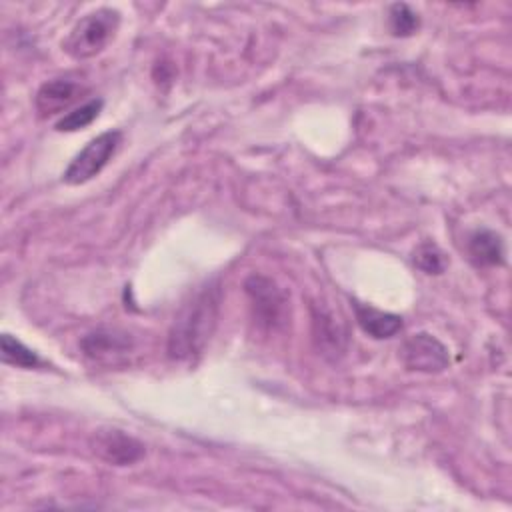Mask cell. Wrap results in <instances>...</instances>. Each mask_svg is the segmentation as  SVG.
Returning a JSON list of instances; mask_svg holds the SVG:
<instances>
[{
    "label": "cell",
    "instance_id": "1",
    "mask_svg": "<svg viewBox=\"0 0 512 512\" xmlns=\"http://www.w3.org/2000/svg\"><path fill=\"white\" fill-rule=\"evenodd\" d=\"M220 300V284L210 282L180 308L168 332L166 352L172 360H192L204 350L218 322Z\"/></svg>",
    "mask_w": 512,
    "mask_h": 512
},
{
    "label": "cell",
    "instance_id": "2",
    "mask_svg": "<svg viewBox=\"0 0 512 512\" xmlns=\"http://www.w3.org/2000/svg\"><path fill=\"white\" fill-rule=\"evenodd\" d=\"M120 12L114 8H98L80 18L62 42V50L74 60H88L100 54L116 36Z\"/></svg>",
    "mask_w": 512,
    "mask_h": 512
},
{
    "label": "cell",
    "instance_id": "3",
    "mask_svg": "<svg viewBox=\"0 0 512 512\" xmlns=\"http://www.w3.org/2000/svg\"><path fill=\"white\" fill-rule=\"evenodd\" d=\"M244 292L250 300L252 318L262 330L276 332L288 324V318H290L288 298L272 278L262 274H252L244 282Z\"/></svg>",
    "mask_w": 512,
    "mask_h": 512
},
{
    "label": "cell",
    "instance_id": "4",
    "mask_svg": "<svg viewBox=\"0 0 512 512\" xmlns=\"http://www.w3.org/2000/svg\"><path fill=\"white\" fill-rule=\"evenodd\" d=\"M122 144V132L120 130H106L92 138L68 164L62 178L66 184L78 186L102 172V168L112 160L116 150Z\"/></svg>",
    "mask_w": 512,
    "mask_h": 512
},
{
    "label": "cell",
    "instance_id": "5",
    "mask_svg": "<svg viewBox=\"0 0 512 512\" xmlns=\"http://www.w3.org/2000/svg\"><path fill=\"white\" fill-rule=\"evenodd\" d=\"M90 450L110 466H132L144 458V444L118 428H96L88 438Z\"/></svg>",
    "mask_w": 512,
    "mask_h": 512
},
{
    "label": "cell",
    "instance_id": "6",
    "mask_svg": "<svg viewBox=\"0 0 512 512\" xmlns=\"http://www.w3.org/2000/svg\"><path fill=\"white\" fill-rule=\"evenodd\" d=\"M400 360L410 372L436 374L448 368V348L432 334L418 332L408 336L400 346Z\"/></svg>",
    "mask_w": 512,
    "mask_h": 512
},
{
    "label": "cell",
    "instance_id": "7",
    "mask_svg": "<svg viewBox=\"0 0 512 512\" xmlns=\"http://www.w3.org/2000/svg\"><path fill=\"white\" fill-rule=\"evenodd\" d=\"M310 312H312V338L316 348L324 358H330V360L340 358L348 344L344 322L326 304L314 302L310 306Z\"/></svg>",
    "mask_w": 512,
    "mask_h": 512
},
{
    "label": "cell",
    "instance_id": "8",
    "mask_svg": "<svg viewBox=\"0 0 512 512\" xmlns=\"http://www.w3.org/2000/svg\"><path fill=\"white\" fill-rule=\"evenodd\" d=\"M82 92L84 88L76 80L52 78L38 88L34 106L40 116H52L70 108L80 98Z\"/></svg>",
    "mask_w": 512,
    "mask_h": 512
},
{
    "label": "cell",
    "instance_id": "9",
    "mask_svg": "<svg viewBox=\"0 0 512 512\" xmlns=\"http://www.w3.org/2000/svg\"><path fill=\"white\" fill-rule=\"evenodd\" d=\"M134 346L132 336L120 328H96L82 336L80 348L84 356L92 360H108L112 356H122Z\"/></svg>",
    "mask_w": 512,
    "mask_h": 512
},
{
    "label": "cell",
    "instance_id": "10",
    "mask_svg": "<svg viewBox=\"0 0 512 512\" xmlns=\"http://www.w3.org/2000/svg\"><path fill=\"white\" fill-rule=\"evenodd\" d=\"M356 324L364 334H368L374 340L392 338L402 330V316L378 310L370 304H362L358 300H352Z\"/></svg>",
    "mask_w": 512,
    "mask_h": 512
},
{
    "label": "cell",
    "instance_id": "11",
    "mask_svg": "<svg viewBox=\"0 0 512 512\" xmlns=\"http://www.w3.org/2000/svg\"><path fill=\"white\" fill-rule=\"evenodd\" d=\"M468 256L476 266H502L504 264V240L490 228H478L468 236Z\"/></svg>",
    "mask_w": 512,
    "mask_h": 512
},
{
    "label": "cell",
    "instance_id": "12",
    "mask_svg": "<svg viewBox=\"0 0 512 512\" xmlns=\"http://www.w3.org/2000/svg\"><path fill=\"white\" fill-rule=\"evenodd\" d=\"M0 354H2V362L18 366V368H38V366H42L40 356L32 348L22 344L18 338H14L12 334H2Z\"/></svg>",
    "mask_w": 512,
    "mask_h": 512
},
{
    "label": "cell",
    "instance_id": "13",
    "mask_svg": "<svg viewBox=\"0 0 512 512\" xmlns=\"http://www.w3.org/2000/svg\"><path fill=\"white\" fill-rule=\"evenodd\" d=\"M102 106H104L102 98H92V100L84 102L82 106H78V108L70 110L68 114H64V116L54 124V128H56L58 132H76V130H80V128H86L88 124H92V122L98 118Z\"/></svg>",
    "mask_w": 512,
    "mask_h": 512
},
{
    "label": "cell",
    "instance_id": "14",
    "mask_svg": "<svg viewBox=\"0 0 512 512\" xmlns=\"http://www.w3.org/2000/svg\"><path fill=\"white\" fill-rule=\"evenodd\" d=\"M418 26H420L418 12L412 10L408 4L398 2V4L390 6V10H388V28L394 36H398V38L412 36L418 30Z\"/></svg>",
    "mask_w": 512,
    "mask_h": 512
},
{
    "label": "cell",
    "instance_id": "15",
    "mask_svg": "<svg viewBox=\"0 0 512 512\" xmlns=\"http://www.w3.org/2000/svg\"><path fill=\"white\" fill-rule=\"evenodd\" d=\"M412 262L416 268H420L426 274H442L446 270V256L438 248V244H434L432 240H426L416 246L412 254Z\"/></svg>",
    "mask_w": 512,
    "mask_h": 512
}]
</instances>
